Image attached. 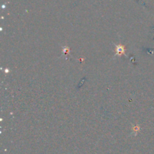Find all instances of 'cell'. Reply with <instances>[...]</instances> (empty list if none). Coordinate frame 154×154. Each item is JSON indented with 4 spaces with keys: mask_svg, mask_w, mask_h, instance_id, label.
Returning a JSON list of instances; mask_svg holds the SVG:
<instances>
[{
    "mask_svg": "<svg viewBox=\"0 0 154 154\" xmlns=\"http://www.w3.org/2000/svg\"><path fill=\"white\" fill-rule=\"evenodd\" d=\"M117 54H119V55L123 54L124 53V47L123 46H118L117 48Z\"/></svg>",
    "mask_w": 154,
    "mask_h": 154,
    "instance_id": "1",
    "label": "cell"
}]
</instances>
